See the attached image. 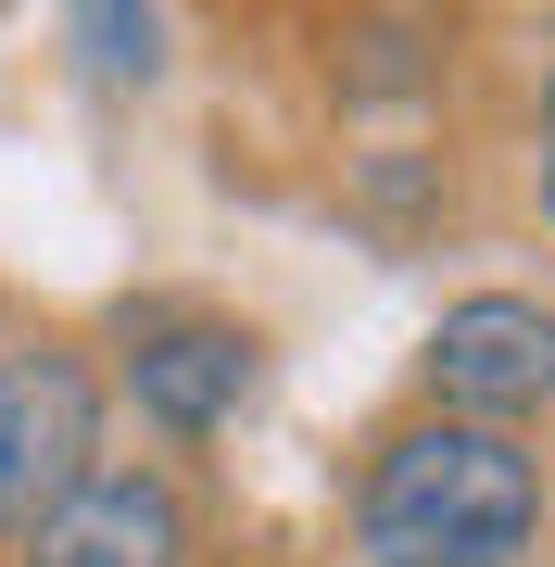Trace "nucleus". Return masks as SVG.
I'll return each instance as SVG.
<instances>
[{
    "label": "nucleus",
    "mask_w": 555,
    "mask_h": 567,
    "mask_svg": "<svg viewBox=\"0 0 555 567\" xmlns=\"http://www.w3.org/2000/svg\"><path fill=\"white\" fill-rule=\"evenodd\" d=\"M555 529L543 454L517 429H467V416H379L353 442L341 480V555L353 567H531Z\"/></svg>",
    "instance_id": "nucleus-1"
},
{
    "label": "nucleus",
    "mask_w": 555,
    "mask_h": 567,
    "mask_svg": "<svg viewBox=\"0 0 555 567\" xmlns=\"http://www.w3.org/2000/svg\"><path fill=\"white\" fill-rule=\"evenodd\" d=\"M102 416H114V391H102L89 341H63V328L0 341V555L102 466Z\"/></svg>",
    "instance_id": "nucleus-2"
},
{
    "label": "nucleus",
    "mask_w": 555,
    "mask_h": 567,
    "mask_svg": "<svg viewBox=\"0 0 555 567\" xmlns=\"http://www.w3.org/2000/svg\"><path fill=\"white\" fill-rule=\"evenodd\" d=\"M140 404L152 442H227V429L253 416V391H266V341H253L227 303H126L114 316V379Z\"/></svg>",
    "instance_id": "nucleus-3"
},
{
    "label": "nucleus",
    "mask_w": 555,
    "mask_h": 567,
    "mask_svg": "<svg viewBox=\"0 0 555 567\" xmlns=\"http://www.w3.org/2000/svg\"><path fill=\"white\" fill-rule=\"evenodd\" d=\"M417 404L531 442L555 416V303L543 290H467V303H442L430 341H417Z\"/></svg>",
    "instance_id": "nucleus-4"
},
{
    "label": "nucleus",
    "mask_w": 555,
    "mask_h": 567,
    "mask_svg": "<svg viewBox=\"0 0 555 567\" xmlns=\"http://www.w3.org/2000/svg\"><path fill=\"white\" fill-rule=\"evenodd\" d=\"M13 567H203V492L165 454H102L13 543Z\"/></svg>",
    "instance_id": "nucleus-5"
},
{
    "label": "nucleus",
    "mask_w": 555,
    "mask_h": 567,
    "mask_svg": "<svg viewBox=\"0 0 555 567\" xmlns=\"http://www.w3.org/2000/svg\"><path fill=\"white\" fill-rule=\"evenodd\" d=\"M165 39L177 25L165 13H126V0H102V13H63V51H76V76H102V89H126V76H165Z\"/></svg>",
    "instance_id": "nucleus-6"
},
{
    "label": "nucleus",
    "mask_w": 555,
    "mask_h": 567,
    "mask_svg": "<svg viewBox=\"0 0 555 567\" xmlns=\"http://www.w3.org/2000/svg\"><path fill=\"white\" fill-rule=\"evenodd\" d=\"M543 189H555V102H543Z\"/></svg>",
    "instance_id": "nucleus-7"
},
{
    "label": "nucleus",
    "mask_w": 555,
    "mask_h": 567,
    "mask_svg": "<svg viewBox=\"0 0 555 567\" xmlns=\"http://www.w3.org/2000/svg\"><path fill=\"white\" fill-rule=\"evenodd\" d=\"M543 492H555V466H543Z\"/></svg>",
    "instance_id": "nucleus-8"
}]
</instances>
